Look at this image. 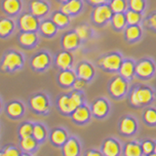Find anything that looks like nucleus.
Masks as SVG:
<instances>
[{
    "label": "nucleus",
    "instance_id": "obj_10",
    "mask_svg": "<svg viewBox=\"0 0 156 156\" xmlns=\"http://www.w3.org/2000/svg\"><path fill=\"white\" fill-rule=\"evenodd\" d=\"M119 152V147L114 140H108L104 144V153L107 156H115Z\"/></svg>",
    "mask_w": 156,
    "mask_h": 156
},
{
    "label": "nucleus",
    "instance_id": "obj_4",
    "mask_svg": "<svg viewBox=\"0 0 156 156\" xmlns=\"http://www.w3.org/2000/svg\"><path fill=\"white\" fill-rule=\"evenodd\" d=\"M22 65V58L19 54L10 53L4 58L2 69H10L12 70L15 67L20 66Z\"/></svg>",
    "mask_w": 156,
    "mask_h": 156
},
{
    "label": "nucleus",
    "instance_id": "obj_30",
    "mask_svg": "<svg viewBox=\"0 0 156 156\" xmlns=\"http://www.w3.org/2000/svg\"><path fill=\"white\" fill-rule=\"evenodd\" d=\"M21 145L24 150H31L35 147V140H34L32 138H30V136L23 138Z\"/></svg>",
    "mask_w": 156,
    "mask_h": 156
},
{
    "label": "nucleus",
    "instance_id": "obj_43",
    "mask_svg": "<svg viewBox=\"0 0 156 156\" xmlns=\"http://www.w3.org/2000/svg\"><path fill=\"white\" fill-rule=\"evenodd\" d=\"M83 86H84V81L83 80H77L75 83H74V88L75 89H82Z\"/></svg>",
    "mask_w": 156,
    "mask_h": 156
},
{
    "label": "nucleus",
    "instance_id": "obj_36",
    "mask_svg": "<svg viewBox=\"0 0 156 156\" xmlns=\"http://www.w3.org/2000/svg\"><path fill=\"white\" fill-rule=\"evenodd\" d=\"M32 132H33V128L31 127V125L24 124L20 129V135H21L22 138H27V136H30Z\"/></svg>",
    "mask_w": 156,
    "mask_h": 156
},
{
    "label": "nucleus",
    "instance_id": "obj_46",
    "mask_svg": "<svg viewBox=\"0 0 156 156\" xmlns=\"http://www.w3.org/2000/svg\"><path fill=\"white\" fill-rule=\"evenodd\" d=\"M87 155H96V156H99L100 153H98V152H89V153H87Z\"/></svg>",
    "mask_w": 156,
    "mask_h": 156
},
{
    "label": "nucleus",
    "instance_id": "obj_15",
    "mask_svg": "<svg viewBox=\"0 0 156 156\" xmlns=\"http://www.w3.org/2000/svg\"><path fill=\"white\" fill-rule=\"evenodd\" d=\"M92 75H93V69L89 65H87V63H81L78 66V76L81 79L88 80L92 77Z\"/></svg>",
    "mask_w": 156,
    "mask_h": 156
},
{
    "label": "nucleus",
    "instance_id": "obj_13",
    "mask_svg": "<svg viewBox=\"0 0 156 156\" xmlns=\"http://www.w3.org/2000/svg\"><path fill=\"white\" fill-rule=\"evenodd\" d=\"M78 39H79V37L76 33H68L63 37L62 44L66 49H73L77 46Z\"/></svg>",
    "mask_w": 156,
    "mask_h": 156
},
{
    "label": "nucleus",
    "instance_id": "obj_3",
    "mask_svg": "<svg viewBox=\"0 0 156 156\" xmlns=\"http://www.w3.org/2000/svg\"><path fill=\"white\" fill-rule=\"evenodd\" d=\"M99 65L102 66L106 69L116 70L118 69L121 65V58L117 55H109L101 58L99 61Z\"/></svg>",
    "mask_w": 156,
    "mask_h": 156
},
{
    "label": "nucleus",
    "instance_id": "obj_2",
    "mask_svg": "<svg viewBox=\"0 0 156 156\" xmlns=\"http://www.w3.org/2000/svg\"><path fill=\"white\" fill-rule=\"evenodd\" d=\"M151 98H152V95H151L150 90L145 89V88H140V89L133 92L131 96V101L132 104L138 105L148 102L151 100Z\"/></svg>",
    "mask_w": 156,
    "mask_h": 156
},
{
    "label": "nucleus",
    "instance_id": "obj_31",
    "mask_svg": "<svg viewBox=\"0 0 156 156\" xmlns=\"http://www.w3.org/2000/svg\"><path fill=\"white\" fill-rule=\"evenodd\" d=\"M112 23H113L116 28H121L125 24V18L121 13H116L112 18Z\"/></svg>",
    "mask_w": 156,
    "mask_h": 156
},
{
    "label": "nucleus",
    "instance_id": "obj_28",
    "mask_svg": "<svg viewBox=\"0 0 156 156\" xmlns=\"http://www.w3.org/2000/svg\"><path fill=\"white\" fill-rule=\"evenodd\" d=\"M52 140L57 144H63L66 140V134L61 130H56L52 134Z\"/></svg>",
    "mask_w": 156,
    "mask_h": 156
},
{
    "label": "nucleus",
    "instance_id": "obj_16",
    "mask_svg": "<svg viewBox=\"0 0 156 156\" xmlns=\"http://www.w3.org/2000/svg\"><path fill=\"white\" fill-rule=\"evenodd\" d=\"M31 11L34 16H41L48 11V7L45 3L40 1H33L31 3Z\"/></svg>",
    "mask_w": 156,
    "mask_h": 156
},
{
    "label": "nucleus",
    "instance_id": "obj_7",
    "mask_svg": "<svg viewBox=\"0 0 156 156\" xmlns=\"http://www.w3.org/2000/svg\"><path fill=\"white\" fill-rule=\"evenodd\" d=\"M126 90V83L121 77H116L110 84V92L116 97L122 96Z\"/></svg>",
    "mask_w": 156,
    "mask_h": 156
},
{
    "label": "nucleus",
    "instance_id": "obj_32",
    "mask_svg": "<svg viewBox=\"0 0 156 156\" xmlns=\"http://www.w3.org/2000/svg\"><path fill=\"white\" fill-rule=\"evenodd\" d=\"M126 35L128 37L129 40H134V39H136L140 36V28L136 26L130 27L128 29H127Z\"/></svg>",
    "mask_w": 156,
    "mask_h": 156
},
{
    "label": "nucleus",
    "instance_id": "obj_14",
    "mask_svg": "<svg viewBox=\"0 0 156 156\" xmlns=\"http://www.w3.org/2000/svg\"><path fill=\"white\" fill-rule=\"evenodd\" d=\"M63 153L67 156H75L78 153V144L74 140H67L63 146Z\"/></svg>",
    "mask_w": 156,
    "mask_h": 156
},
{
    "label": "nucleus",
    "instance_id": "obj_29",
    "mask_svg": "<svg viewBox=\"0 0 156 156\" xmlns=\"http://www.w3.org/2000/svg\"><path fill=\"white\" fill-rule=\"evenodd\" d=\"M53 21H54V23L57 24V26L62 27V26H65V24L67 23L68 19L66 16V14H63V13H57V14L54 15Z\"/></svg>",
    "mask_w": 156,
    "mask_h": 156
},
{
    "label": "nucleus",
    "instance_id": "obj_20",
    "mask_svg": "<svg viewBox=\"0 0 156 156\" xmlns=\"http://www.w3.org/2000/svg\"><path fill=\"white\" fill-rule=\"evenodd\" d=\"M4 10L10 14H14L19 11L20 2L18 0H5L3 3Z\"/></svg>",
    "mask_w": 156,
    "mask_h": 156
},
{
    "label": "nucleus",
    "instance_id": "obj_18",
    "mask_svg": "<svg viewBox=\"0 0 156 156\" xmlns=\"http://www.w3.org/2000/svg\"><path fill=\"white\" fill-rule=\"evenodd\" d=\"M70 62H71V57L68 53L66 52L61 53L57 58V65L60 67H62V69H66V68L69 66Z\"/></svg>",
    "mask_w": 156,
    "mask_h": 156
},
{
    "label": "nucleus",
    "instance_id": "obj_44",
    "mask_svg": "<svg viewBox=\"0 0 156 156\" xmlns=\"http://www.w3.org/2000/svg\"><path fill=\"white\" fill-rule=\"evenodd\" d=\"M149 24L156 29V15H153V16L149 19Z\"/></svg>",
    "mask_w": 156,
    "mask_h": 156
},
{
    "label": "nucleus",
    "instance_id": "obj_48",
    "mask_svg": "<svg viewBox=\"0 0 156 156\" xmlns=\"http://www.w3.org/2000/svg\"><path fill=\"white\" fill-rule=\"evenodd\" d=\"M61 1H67V0H61Z\"/></svg>",
    "mask_w": 156,
    "mask_h": 156
},
{
    "label": "nucleus",
    "instance_id": "obj_41",
    "mask_svg": "<svg viewBox=\"0 0 156 156\" xmlns=\"http://www.w3.org/2000/svg\"><path fill=\"white\" fill-rule=\"evenodd\" d=\"M153 149H154V147H153V145H152V144L150 143V141H146V143H144L143 144V150H144V152L146 153V154L151 153Z\"/></svg>",
    "mask_w": 156,
    "mask_h": 156
},
{
    "label": "nucleus",
    "instance_id": "obj_27",
    "mask_svg": "<svg viewBox=\"0 0 156 156\" xmlns=\"http://www.w3.org/2000/svg\"><path fill=\"white\" fill-rule=\"evenodd\" d=\"M141 153V150L139 145L134 144H129L126 145L125 154L128 156H139Z\"/></svg>",
    "mask_w": 156,
    "mask_h": 156
},
{
    "label": "nucleus",
    "instance_id": "obj_19",
    "mask_svg": "<svg viewBox=\"0 0 156 156\" xmlns=\"http://www.w3.org/2000/svg\"><path fill=\"white\" fill-rule=\"evenodd\" d=\"M72 117H73V119L78 122H84L88 119V117H89V112H88V110L85 107L78 106L74 110V112H73Z\"/></svg>",
    "mask_w": 156,
    "mask_h": 156
},
{
    "label": "nucleus",
    "instance_id": "obj_45",
    "mask_svg": "<svg viewBox=\"0 0 156 156\" xmlns=\"http://www.w3.org/2000/svg\"><path fill=\"white\" fill-rule=\"evenodd\" d=\"M89 1L94 4H101V3H104L105 0H89Z\"/></svg>",
    "mask_w": 156,
    "mask_h": 156
},
{
    "label": "nucleus",
    "instance_id": "obj_8",
    "mask_svg": "<svg viewBox=\"0 0 156 156\" xmlns=\"http://www.w3.org/2000/svg\"><path fill=\"white\" fill-rule=\"evenodd\" d=\"M136 72L140 76H144V77L149 76L153 72V66L151 65L150 62L147 61L140 62L136 67Z\"/></svg>",
    "mask_w": 156,
    "mask_h": 156
},
{
    "label": "nucleus",
    "instance_id": "obj_39",
    "mask_svg": "<svg viewBox=\"0 0 156 156\" xmlns=\"http://www.w3.org/2000/svg\"><path fill=\"white\" fill-rule=\"evenodd\" d=\"M130 6L136 12L141 11L144 8L143 0H130Z\"/></svg>",
    "mask_w": 156,
    "mask_h": 156
},
{
    "label": "nucleus",
    "instance_id": "obj_17",
    "mask_svg": "<svg viewBox=\"0 0 156 156\" xmlns=\"http://www.w3.org/2000/svg\"><path fill=\"white\" fill-rule=\"evenodd\" d=\"M135 128H136V124H135L134 120H132L130 118H125V119L122 120L121 126H120V129L122 131V133L130 135L135 131Z\"/></svg>",
    "mask_w": 156,
    "mask_h": 156
},
{
    "label": "nucleus",
    "instance_id": "obj_25",
    "mask_svg": "<svg viewBox=\"0 0 156 156\" xmlns=\"http://www.w3.org/2000/svg\"><path fill=\"white\" fill-rule=\"evenodd\" d=\"M8 113L10 115H12V116H15V117H17L19 115H21L22 114V112H23V107L22 105L19 104V102H12V104H10L8 105Z\"/></svg>",
    "mask_w": 156,
    "mask_h": 156
},
{
    "label": "nucleus",
    "instance_id": "obj_24",
    "mask_svg": "<svg viewBox=\"0 0 156 156\" xmlns=\"http://www.w3.org/2000/svg\"><path fill=\"white\" fill-rule=\"evenodd\" d=\"M36 40V36L34 33L31 32H26V33H23L21 36H20V41H21L22 44L23 45H27L29 46L33 44Z\"/></svg>",
    "mask_w": 156,
    "mask_h": 156
},
{
    "label": "nucleus",
    "instance_id": "obj_33",
    "mask_svg": "<svg viewBox=\"0 0 156 156\" xmlns=\"http://www.w3.org/2000/svg\"><path fill=\"white\" fill-rule=\"evenodd\" d=\"M41 30L43 31V33L47 34V35H50V34H53L55 32L56 27L54 26V23L50 22H45L41 24Z\"/></svg>",
    "mask_w": 156,
    "mask_h": 156
},
{
    "label": "nucleus",
    "instance_id": "obj_40",
    "mask_svg": "<svg viewBox=\"0 0 156 156\" xmlns=\"http://www.w3.org/2000/svg\"><path fill=\"white\" fill-rule=\"evenodd\" d=\"M76 34L80 39H85L88 35V28L84 26L78 27L76 28Z\"/></svg>",
    "mask_w": 156,
    "mask_h": 156
},
{
    "label": "nucleus",
    "instance_id": "obj_37",
    "mask_svg": "<svg viewBox=\"0 0 156 156\" xmlns=\"http://www.w3.org/2000/svg\"><path fill=\"white\" fill-rule=\"evenodd\" d=\"M144 119L147 123H150V124L156 123V111L152 109L146 110L144 113Z\"/></svg>",
    "mask_w": 156,
    "mask_h": 156
},
{
    "label": "nucleus",
    "instance_id": "obj_34",
    "mask_svg": "<svg viewBox=\"0 0 156 156\" xmlns=\"http://www.w3.org/2000/svg\"><path fill=\"white\" fill-rule=\"evenodd\" d=\"M125 3L123 0H113L111 2V10L115 13H120L124 10Z\"/></svg>",
    "mask_w": 156,
    "mask_h": 156
},
{
    "label": "nucleus",
    "instance_id": "obj_6",
    "mask_svg": "<svg viewBox=\"0 0 156 156\" xmlns=\"http://www.w3.org/2000/svg\"><path fill=\"white\" fill-rule=\"evenodd\" d=\"M20 26L26 31L35 30L37 27V21L31 15H24L20 20Z\"/></svg>",
    "mask_w": 156,
    "mask_h": 156
},
{
    "label": "nucleus",
    "instance_id": "obj_1",
    "mask_svg": "<svg viewBox=\"0 0 156 156\" xmlns=\"http://www.w3.org/2000/svg\"><path fill=\"white\" fill-rule=\"evenodd\" d=\"M81 105V98L80 96L73 93L70 97L63 96L58 100V106L63 112H71L73 110H75L78 106Z\"/></svg>",
    "mask_w": 156,
    "mask_h": 156
},
{
    "label": "nucleus",
    "instance_id": "obj_22",
    "mask_svg": "<svg viewBox=\"0 0 156 156\" xmlns=\"http://www.w3.org/2000/svg\"><path fill=\"white\" fill-rule=\"evenodd\" d=\"M134 72V66L131 62H125L120 66V73L125 78H129Z\"/></svg>",
    "mask_w": 156,
    "mask_h": 156
},
{
    "label": "nucleus",
    "instance_id": "obj_12",
    "mask_svg": "<svg viewBox=\"0 0 156 156\" xmlns=\"http://www.w3.org/2000/svg\"><path fill=\"white\" fill-rule=\"evenodd\" d=\"M49 62V58L45 54H39L32 60V66L36 69H42Z\"/></svg>",
    "mask_w": 156,
    "mask_h": 156
},
{
    "label": "nucleus",
    "instance_id": "obj_47",
    "mask_svg": "<svg viewBox=\"0 0 156 156\" xmlns=\"http://www.w3.org/2000/svg\"><path fill=\"white\" fill-rule=\"evenodd\" d=\"M154 151H155V153H156V145H155V147H154Z\"/></svg>",
    "mask_w": 156,
    "mask_h": 156
},
{
    "label": "nucleus",
    "instance_id": "obj_35",
    "mask_svg": "<svg viewBox=\"0 0 156 156\" xmlns=\"http://www.w3.org/2000/svg\"><path fill=\"white\" fill-rule=\"evenodd\" d=\"M126 18H127V22L130 24H136L140 21V16L136 11H129L127 13Z\"/></svg>",
    "mask_w": 156,
    "mask_h": 156
},
{
    "label": "nucleus",
    "instance_id": "obj_21",
    "mask_svg": "<svg viewBox=\"0 0 156 156\" xmlns=\"http://www.w3.org/2000/svg\"><path fill=\"white\" fill-rule=\"evenodd\" d=\"M93 111L98 116H102L106 113L107 111V105L105 101H98L96 104L93 105Z\"/></svg>",
    "mask_w": 156,
    "mask_h": 156
},
{
    "label": "nucleus",
    "instance_id": "obj_26",
    "mask_svg": "<svg viewBox=\"0 0 156 156\" xmlns=\"http://www.w3.org/2000/svg\"><path fill=\"white\" fill-rule=\"evenodd\" d=\"M13 29V23L9 20L0 21V35H6Z\"/></svg>",
    "mask_w": 156,
    "mask_h": 156
},
{
    "label": "nucleus",
    "instance_id": "obj_42",
    "mask_svg": "<svg viewBox=\"0 0 156 156\" xmlns=\"http://www.w3.org/2000/svg\"><path fill=\"white\" fill-rule=\"evenodd\" d=\"M3 154L4 155H18L19 152L14 148H8V149H6V151H5Z\"/></svg>",
    "mask_w": 156,
    "mask_h": 156
},
{
    "label": "nucleus",
    "instance_id": "obj_23",
    "mask_svg": "<svg viewBox=\"0 0 156 156\" xmlns=\"http://www.w3.org/2000/svg\"><path fill=\"white\" fill-rule=\"evenodd\" d=\"M58 81L62 85L68 86L72 84V82L74 81V75L70 71H63L58 76Z\"/></svg>",
    "mask_w": 156,
    "mask_h": 156
},
{
    "label": "nucleus",
    "instance_id": "obj_38",
    "mask_svg": "<svg viewBox=\"0 0 156 156\" xmlns=\"http://www.w3.org/2000/svg\"><path fill=\"white\" fill-rule=\"evenodd\" d=\"M32 134H33V136L37 140H41L44 138V136H45V132H44V130L41 126L36 125V126H34Z\"/></svg>",
    "mask_w": 156,
    "mask_h": 156
},
{
    "label": "nucleus",
    "instance_id": "obj_11",
    "mask_svg": "<svg viewBox=\"0 0 156 156\" xmlns=\"http://www.w3.org/2000/svg\"><path fill=\"white\" fill-rule=\"evenodd\" d=\"M81 8V3L78 0H70L69 2H67L66 5H63L62 8V11L63 14H74L79 11Z\"/></svg>",
    "mask_w": 156,
    "mask_h": 156
},
{
    "label": "nucleus",
    "instance_id": "obj_9",
    "mask_svg": "<svg viewBox=\"0 0 156 156\" xmlns=\"http://www.w3.org/2000/svg\"><path fill=\"white\" fill-rule=\"evenodd\" d=\"M30 104L33 108L37 111H44L47 108V101L45 99V97H43L41 95L33 97L30 101Z\"/></svg>",
    "mask_w": 156,
    "mask_h": 156
},
{
    "label": "nucleus",
    "instance_id": "obj_5",
    "mask_svg": "<svg viewBox=\"0 0 156 156\" xmlns=\"http://www.w3.org/2000/svg\"><path fill=\"white\" fill-rule=\"evenodd\" d=\"M111 17V11L107 6H99L94 11V21L98 23L105 22Z\"/></svg>",
    "mask_w": 156,
    "mask_h": 156
}]
</instances>
